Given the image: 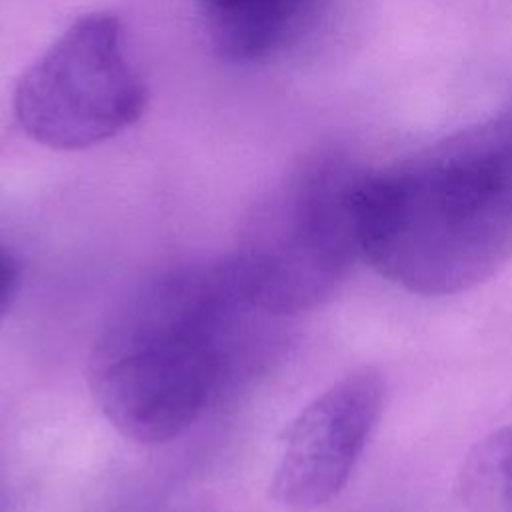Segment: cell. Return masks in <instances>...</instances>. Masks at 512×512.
I'll return each instance as SVG.
<instances>
[{
  "instance_id": "6da1fadb",
  "label": "cell",
  "mask_w": 512,
  "mask_h": 512,
  "mask_svg": "<svg viewBox=\"0 0 512 512\" xmlns=\"http://www.w3.org/2000/svg\"><path fill=\"white\" fill-rule=\"evenodd\" d=\"M352 204L360 254L408 292L446 296L512 254V110L374 172Z\"/></svg>"
},
{
  "instance_id": "7a4b0ae2",
  "label": "cell",
  "mask_w": 512,
  "mask_h": 512,
  "mask_svg": "<svg viewBox=\"0 0 512 512\" xmlns=\"http://www.w3.org/2000/svg\"><path fill=\"white\" fill-rule=\"evenodd\" d=\"M246 310L228 262L172 272L142 288L90 356V388L106 420L140 444L182 436L216 396Z\"/></svg>"
},
{
  "instance_id": "3957f363",
  "label": "cell",
  "mask_w": 512,
  "mask_h": 512,
  "mask_svg": "<svg viewBox=\"0 0 512 512\" xmlns=\"http://www.w3.org/2000/svg\"><path fill=\"white\" fill-rule=\"evenodd\" d=\"M356 170L304 174L228 260L252 310L298 314L328 300L360 254L352 186Z\"/></svg>"
},
{
  "instance_id": "277c9868",
  "label": "cell",
  "mask_w": 512,
  "mask_h": 512,
  "mask_svg": "<svg viewBox=\"0 0 512 512\" xmlns=\"http://www.w3.org/2000/svg\"><path fill=\"white\" fill-rule=\"evenodd\" d=\"M148 90L134 70L122 22L90 12L72 22L14 88L18 126L54 150L102 144L140 120Z\"/></svg>"
},
{
  "instance_id": "5b68a950",
  "label": "cell",
  "mask_w": 512,
  "mask_h": 512,
  "mask_svg": "<svg viewBox=\"0 0 512 512\" xmlns=\"http://www.w3.org/2000/svg\"><path fill=\"white\" fill-rule=\"evenodd\" d=\"M384 382L374 368L340 378L284 428L272 498L294 512L332 502L346 486L378 422Z\"/></svg>"
},
{
  "instance_id": "8992f818",
  "label": "cell",
  "mask_w": 512,
  "mask_h": 512,
  "mask_svg": "<svg viewBox=\"0 0 512 512\" xmlns=\"http://www.w3.org/2000/svg\"><path fill=\"white\" fill-rule=\"evenodd\" d=\"M210 46L228 62L246 64L282 48L318 0H192Z\"/></svg>"
},
{
  "instance_id": "52a82bcc",
  "label": "cell",
  "mask_w": 512,
  "mask_h": 512,
  "mask_svg": "<svg viewBox=\"0 0 512 512\" xmlns=\"http://www.w3.org/2000/svg\"><path fill=\"white\" fill-rule=\"evenodd\" d=\"M464 494L480 512H512V426L486 438L468 458Z\"/></svg>"
},
{
  "instance_id": "ba28073f",
  "label": "cell",
  "mask_w": 512,
  "mask_h": 512,
  "mask_svg": "<svg viewBox=\"0 0 512 512\" xmlns=\"http://www.w3.org/2000/svg\"><path fill=\"white\" fill-rule=\"evenodd\" d=\"M18 282H20L18 262L12 258L10 252L0 248V320L4 318V314L8 312L16 296Z\"/></svg>"
}]
</instances>
